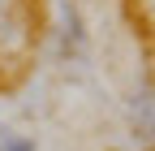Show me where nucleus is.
Returning a JSON list of instances; mask_svg holds the SVG:
<instances>
[{"label":"nucleus","instance_id":"f257e3e1","mask_svg":"<svg viewBox=\"0 0 155 151\" xmlns=\"http://www.w3.org/2000/svg\"><path fill=\"white\" fill-rule=\"evenodd\" d=\"M5 151H39V147H35V138H9Z\"/></svg>","mask_w":155,"mask_h":151},{"label":"nucleus","instance_id":"f03ea898","mask_svg":"<svg viewBox=\"0 0 155 151\" xmlns=\"http://www.w3.org/2000/svg\"><path fill=\"white\" fill-rule=\"evenodd\" d=\"M9 138H13V134H9V125H0V151L9 147Z\"/></svg>","mask_w":155,"mask_h":151}]
</instances>
